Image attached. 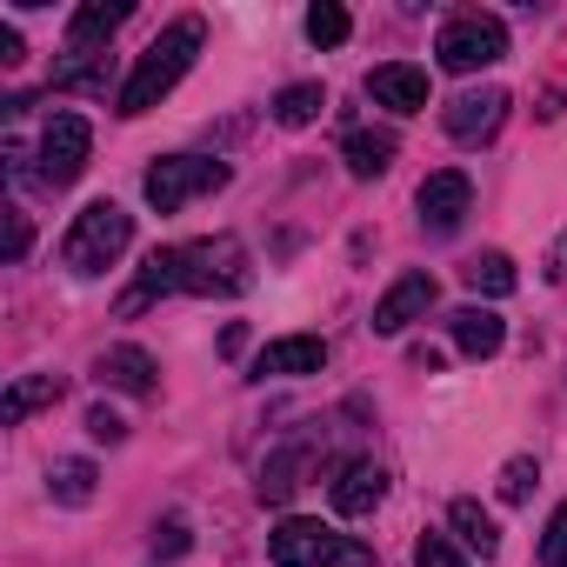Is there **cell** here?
Returning <instances> with one entry per match:
<instances>
[{
  "label": "cell",
  "mask_w": 567,
  "mask_h": 567,
  "mask_svg": "<svg viewBox=\"0 0 567 567\" xmlns=\"http://www.w3.org/2000/svg\"><path fill=\"white\" fill-rule=\"evenodd\" d=\"M321 107H328L321 81H295V87H280V94H274V121H280V127H308Z\"/></svg>",
  "instance_id": "603a6c76"
},
{
  "label": "cell",
  "mask_w": 567,
  "mask_h": 567,
  "mask_svg": "<svg viewBox=\"0 0 567 567\" xmlns=\"http://www.w3.org/2000/svg\"><path fill=\"white\" fill-rule=\"evenodd\" d=\"M161 295H181V247H154V254L141 260V280L121 295V315H141V308L161 301Z\"/></svg>",
  "instance_id": "5bb4252c"
},
{
  "label": "cell",
  "mask_w": 567,
  "mask_h": 567,
  "mask_svg": "<svg viewBox=\"0 0 567 567\" xmlns=\"http://www.w3.org/2000/svg\"><path fill=\"white\" fill-rule=\"evenodd\" d=\"M87 434H94V441H127V421L107 414V408H94V414H87Z\"/></svg>",
  "instance_id": "4dcf8cb0"
},
{
  "label": "cell",
  "mask_w": 567,
  "mask_h": 567,
  "mask_svg": "<svg viewBox=\"0 0 567 567\" xmlns=\"http://www.w3.org/2000/svg\"><path fill=\"white\" fill-rule=\"evenodd\" d=\"M21 254H28V214L8 207V260H21Z\"/></svg>",
  "instance_id": "1f68e13d"
},
{
  "label": "cell",
  "mask_w": 567,
  "mask_h": 567,
  "mask_svg": "<svg viewBox=\"0 0 567 567\" xmlns=\"http://www.w3.org/2000/svg\"><path fill=\"white\" fill-rule=\"evenodd\" d=\"M94 374H101L107 388H121V394H141V401L154 394V354H147V348H107Z\"/></svg>",
  "instance_id": "ac0fdd59"
},
{
  "label": "cell",
  "mask_w": 567,
  "mask_h": 567,
  "mask_svg": "<svg viewBox=\"0 0 567 567\" xmlns=\"http://www.w3.org/2000/svg\"><path fill=\"white\" fill-rule=\"evenodd\" d=\"M87 147H94L87 121L81 114H54L48 134H41V187H74L81 167H87Z\"/></svg>",
  "instance_id": "52a82bcc"
},
{
  "label": "cell",
  "mask_w": 567,
  "mask_h": 567,
  "mask_svg": "<svg viewBox=\"0 0 567 567\" xmlns=\"http://www.w3.org/2000/svg\"><path fill=\"white\" fill-rule=\"evenodd\" d=\"M267 554H274V567H334L341 554H354L334 527H321V520H280L274 534H267Z\"/></svg>",
  "instance_id": "8992f818"
},
{
  "label": "cell",
  "mask_w": 567,
  "mask_h": 567,
  "mask_svg": "<svg viewBox=\"0 0 567 567\" xmlns=\"http://www.w3.org/2000/svg\"><path fill=\"white\" fill-rule=\"evenodd\" d=\"M534 481H540V467H534L527 454H514V461L501 467V501H507V507H520V501L534 494Z\"/></svg>",
  "instance_id": "4316f807"
},
{
  "label": "cell",
  "mask_w": 567,
  "mask_h": 567,
  "mask_svg": "<svg viewBox=\"0 0 567 567\" xmlns=\"http://www.w3.org/2000/svg\"><path fill=\"white\" fill-rule=\"evenodd\" d=\"M414 567H467V560L454 554L447 534H421V540H414Z\"/></svg>",
  "instance_id": "83f0119b"
},
{
  "label": "cell",
  "mask_w": 567,
  "mask_h": 567,
  "mask_svg": "<svg viewBox=\"0 0 567 567\" xmlns=\"http://www.w3.org/2000/svg\"><path fill=\"white\" fill-rule=\"evenodd\" d=\"M434 54H441L447 74H481V68H494V61L507 54V28H501L494 14H454V21L441 28Z\"/></svg>",
  "instance_id": "5b68a950"
},
{
  "label": "cell",
  "mask_w": 567,
  "mask_h": 567,
  "mask_svg": "<svg viewBox=\"0 0 567 567\" xmlns=\"http://www.w3.org/2000/svg\"><path fill=\"white\" fill-rule=\"evenodd\" d=\"M348 28H354V21H348V8H334V0L308 8V41H315V48H341V41H348Z\"/></svg>",
  "instance_id": "484cf974"
},
{
  "label": "cell",
  "mask_w": 567,
  "mask_h": 567,
  "mask_svg": "<svg viewBox=\"0 0 567 567\" xmlns=\"http://www.w3.org/2000/svg\"><path fill=\"white\" fill-rule=\"evenodd\" d=\"M94 481H101L94 461H54V467H48V494H54L61 507H87V501H94Z\"/></svg>",
  "instance_id": "44dd1931"
},
{
  "label": "cell",
  "mask_w": 567,
  "mask_h": 567,
  "mask_svg": "<svg viewBox=\"0 0 567 567\" xmlns=\"http://www.w3.org/2000/svg\"><path fill=\"white\" fill-rule=\"evenodd\" d=\"M21 61V34L14 28H0V68H14Z\"/></svg>",
  "instance_id": "d6a6232c"
},
{
  "label": "cell",
  "mask_w": 567,
  "mask_h": 567,
  "mask_svg": "<svg viewBox=\"0 0 567 567\" xmlns=\"http://www.w3.org/2000/svg\"><path fill=\"white\" fill-rule=\"evenodd\" d=\"M414 207H421V227L454 234V227L467 220V207H474V181H467L461 167H441V174H427V181H421Z\"/></svg>",
  "instance_id": "ba28073f"
},
{
  "label": "cell",
  "mask_w": 567,
  "mask_h": 567,
  "mask_svg": "<svg viewBox=\"0 0 567 567\" xmlns=\"http://www.w3.org/2000/svg\"><path fill=\"white\" fill-rule=\"evenodd\" d=\"M434 274H401L394 288L374 301V334H408L414 321H427V308H434Z\"/></svg>",
  "instance_id": "9c48e42d"
},
{
  "label": "cell",
  "mask_w": 567,
  "mask_h": 567,
  "mask_svg": "<svg viewBox=\"0 0 567 567\" xmlns=\"http://www.w3.org/2000/svg\"><path fill=\"white\" fill-rule=\"evenodd\" d=\"M394 147H401V141H394L388 127H354V134L341 141V161H348L354 181H381V174L394 167Z\"/></svg>",
  "instance_id": "2e32d148"
},
{
  "label": "cell",
  "mask_w": 567,
  "mask_h": 567,
  "mask_svg": "<svg viewBox=\"0 0 567 567\" xmlns=\"http://www.w3.org/2000/svg\"><path fill=\"white\" fill-rule=\"evenodd\" d=\"M461 280H467L474 295L501 301V295H514V260H507V254H474V260L461 267Z\"/></svg>",
  "instance_id": "7402d4cb"
},
{
  "label": "cell",
  "mask_w": 567,
  "mask_h": 567,
  "mask_svg": "<svg viewBox=\"0 0 567 567\" xmlns=\"http://www.w3.org/2000/svg\"><path fill=\"white\" fill-rule=\"evenodd\" d=\"M447 334H454V348H461L467 361H487V354H501L507 321H501L494 308H454V315H447Z\"/></svg>",
  "instance_id": "9a60e30c"
},
{
  "label": "cell",
  "mask_w": 567,
  "mask_h": 567,
  "mask_svg": "<svg viewBox=\"0 0 567 567\" xmlns=\"http://www.w3.org/2000/svg\"><path fill=\"white\" fill-rule=\"evenodd\" d=\"M547 280H567V234H560L554 254H547Z\"/></svg>",
  "instance_id": "836d02e7"
},
{
  "label": "cell",
  "mask_w": 567,
  "mask_h": 567,
  "mask_svg": "<svg viewBox=\"0 0 567 567\" xmlns=\"http://www.w3.org/2000/svg\"><path fill=\"white\" fill-rule=\"evenodd\" d=\"M301 467H308V454H301V447L274 454V461L260 467V501H288V494L301 487Z\"/></svg>",
  "instance_id": "cb8c5ba5"
},
{
  "label": "cell",
  "mask_w": 567,
  "mask_h": 567,
  "mask_svg": "<svg viewBox=\"0 0 567 567\" xmlns=\"http://www.w3.org/2000/svg\"><path fill=\"white\" fill-rule=\"evenodd\" d=\"M501 121H507V94H501V87H474V94H454V101L441 107V127H447L454 141H467V147L487 141Z\"/></svg>",
  "instance_id": "30bf717a"
},
{
  "label": "cell",
  "mask_w": 567,
  "mask_h": 567,
  "mask_svg": "<svg viewBox=\"0 0 567 567\" xmlns=\"http://www.w3.org/2000/svg\"><path fill=\"white\" fill-rule=\"evenodd\" d=\"M447 527H454V534H461V540H467L481 560L501 547V527H494V514H487L481 501H454V507H447Z\"/></svg>",
  "instance_id": "ffe728a7"
},
{
  "label": "cell",
  "mask_w": 567,
  "mask_h": 567,
  "mask_svg": "<svg viewBox=\"0 0 567 567\" xmlns=\"http://www.w3.org/2000/svg\"><path fill=\"white\" fill-rule=\"evenodd\" d=\"M247 288H254V267L234 234L181 247V295H247Z\"/></svg>",
  "instance_id": "3957f363"
},
{
  "label": "cell",
  "mask_w": 567,
  "mask_h": 567,
  "mask_svg": "<svg viewBox=\"0 0 567 567\" xmlns=\"http://www.w3.org/2000/svg\"><path fill=\"white\" fill-rule=\"evenodd\" d=\"M214 187H227V167L220 161H200V154H167L141 181V194H147L154 214H181L194 194H214Z\"/></svg>",
  "instance_id": "277c9868"
},
{
  "label": "cell",
  "mask_w": 567,
  "mask_h": 567,
  "mask_svg": "<svg viewBox=\"0 0 567 567\" xmlns=\"http://www.w3.org/2000/svg\"><path fill=\"white\" fill-rule=\"evenodd\" d=\"M127 21V0H87V8L68 21V48L74 54H101V41Z\"/></svg>",
  "instance_id": "e0dca14e"
},
{
  "label": "cell",
  "mask_w": 567,
  "mask_h": 567,
  "mask_svg": "<svg viewBox=\"0 0 567 567\" xmlns=\"http://www.w3.org/2000/svg\"><path fill=\"white\" fill-rule=\"evenodd\" d=\"M368 94L394 114H421L427 107V68H408V61H388L368 74Z\"/></svg>",
  "instance_id": "4fadbf2b"
},
{
  "label": "cell",
  "mask_w": 567,
  "mask_h": 567,
  "mask_svg": "<svg viewBox=\"0 0 567 567\" xmlns=\"http://www.w3.org/2000/svg\"><path fill=\"white\" fill-rule=\"evenodd\" d=\"M328 368V341L321 334H288V341H267L260 361H254V381H301V374H321Z\"/></svg>",
  "instance_id": "8fae6325"
},
{
  "label": "cell",
  "mask_w": 567,
  "mask_h": 567,
  "mask_svg": "<svg viewBox=\"0 0 567 567\" xmlns=\"http://www.w3.org/2000/svg\"><path fill=\"white\" fill-rule=\"evenodd\" d=\"M540 560H547V567H567V501L554 507V520H547V534H540Z\"/></svg>",
  "instance_id": "f1b7e54d"
},
{
  "label": "cell",
  "mask_w": 567,
  "mask_h": 567,
  "mask_svg": "<svg viewBox=\"0 0 567 567\" xmlns=\"http://www.w3.org/2000/svg\"><path fill=\"white\" fill-rule=\"evenodd\" d=\"M54 401H61V374H21V381L8 388V401H0V421L21 427L34 408H54Z\"/></svg>",
  "instance_id": "d6986e66"
},
{
  "label": "cell",
  "mask_w": 567,
  "mask_h": 567,
  "mask_svg": "<svg viewBox=\"0 0 567 567\" xmlns=\"http://www.w3.org/2000/svg\"><path fill=\"white\" fill-rule=\"evenodd\" d=\"M334 514H348V520H361V514H374L381 507V494H388V474H381V461H348L341 474H334Z\"/></svg>",
  "instance_id": "7c38bea8"
},
{
  "label": "cell",
  "mask_w": 567,
  "mask_h": 567,
  "mask_svg": "<svg viewBox=\"0 0 567 567\" xmlns=\"http://www.w3.org/2000/svg\"><path fill=\"white\" fill-rule=\"evenodd\" d=\"M54 87L101 94V87H107V54H68V61H54Z\"/></svg>",
  "instance_id": "d4e9b609"
},
{
  "label": "cell",
  "mask_w": 567,
  "mask_h": 567,
  "mask_svg": "<svg viewBox=\"0 0 567 567\" xmlns=\"http://www.w3.org/2000/svg\"><path fill=\"white\" fill-rule=\"evenodd\" d=\"M154 554H161V560H174V554H187V520H181V514H167V520L154 527Z\"/></svg>",
  "instance_id": "f546056e"
},
{
  "label": "cell",
  "mask_w": 567,
  "mask_h": 567,
  "mask_svg": "<svg viewBox=\"0 0 567 567\" xmlns=\"http://www.w3.org/2000/svg\"><path fill=\"white\" fill-rule=\"evenodd\" d=\"M127 240H134V214H127L121 200H94V207L74 214V227H68V240H61V267L101 274V267H114V260L127 254Z\"/></svg>",
  "instance_id": "7a4b0ae2"
},
{
  "label": "cell",
  "mask_w": 567,
  "mask_h": 567,
  "mask_svg": "<svg viewBox=\"0 0 567 567\" xmlns=\"http://www.w3.org/2000/svg\"><path fill=\"white\" fill-rule=\"evenodd\" d=\"M200 34H207V28H200L194 14H187V21H174V28H167V34H161V41H154V48L134 61V74L121 81L114 107H121L127 121H141L147 107H161V101L181 87V74L194 68V54H200Z\"/></svg>",
  "instance_id": "6da1fadb"
}]
</instances>
